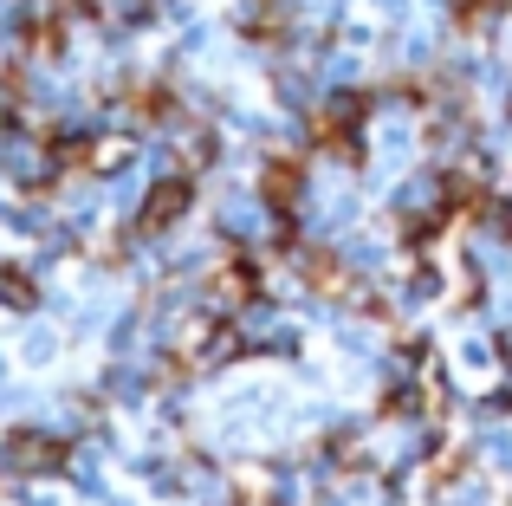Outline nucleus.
<instances>
[{
	"mask_svg": "<svg viewBox=\"0 0 512 506\" xmlns=\"http://www.w3.org/2000/svg\"><path fill=\"white\" fill-rule=\"evenodd\" d=\"M182 208H188V182H182V176H175L169 189H156V195H150V221H175Z\"/></svg>",
	"mask_w": 512,
	"mask_h": 506,
	"instance_id": "obj_1",
	"label": "nucleus"
},
{
	"mask_svg": "<svg viewBox=\"0 0 512 506\" xmlns=\"http://www.w3.org/2000/svg\"><path fill=\"white\" fill-rule=\"evenodd\" d=\"M370 13L383 26H402V20H409V0H370Z\"/></svg>",
	"mask_w": 512,
	"mask_h": 506,
	"instance_id": "obj_2",
	"label": "nucleus"
}]
</instances>
